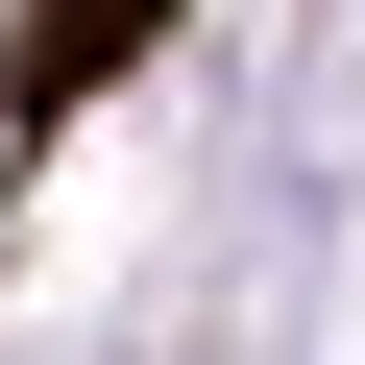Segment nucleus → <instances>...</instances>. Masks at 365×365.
I'll use <instances>...</instances> for the list:
<instances>
[{
	"label": "nucleus",
	"mask_w": 365,
	"mask_h": 365,
	"mask_svg": "<svg viewBox=\"0 0 365 365\" xmlns=\"http://www.w3.org/2000/svg\"><path fill=\"white\" fill-rule=\"evenodd\" d=\"M122 49H146V0H49V25H25V122H73Z\"/></svg>",
	"instance_id": "nucleus-1"
}]
</instances>
